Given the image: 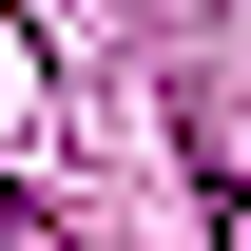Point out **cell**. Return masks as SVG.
Returning <instances> with one entry per match:
<instances>
[{"label": "cell", "mask_w": 251, "mask_h": 251, "mask_svg": "<svg viewBox=\"0 0 251 251\" xmlns=\"http://www.w3.org/2000/svg\"><path fill=\"white\" fill-rule=\"evenodd\" d=\"M213 251H251V193H213Z\"/></svg>", "instance_id": "6da1fadb"}]
</instances>
